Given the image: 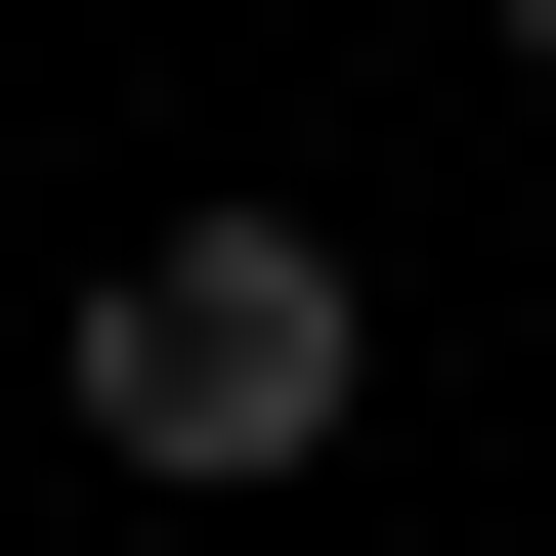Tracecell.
I'll return each instance as SVG.
<instances>
[{"mask_svg":"<svg viewBox=\"0 0 556 556\" xmlns=\"http://www.w3.org/2000/svg\"><path fill=\"white\" fill-rule=\"evenodd\" d=\"M471 43H514V86H556V0H471Z\"/></svg>","mask_w":556,"mask_h":556,"instance_id":"2","label":"cell"},{"mask_svg":"<svg viewBox=\"0 0 556 556\" xmlns=\"http://www.w3.org/2000/svg\"><path fill=\"white\" fill-rule=\"evenodd\" d=\"M86 428H129L172 514H257V471H343V214H129L86 257V343H43Z\"/></svg>","mask_w":556,"mask_h":556,"instance_id":"1","label":"cell"}]
</instances>
